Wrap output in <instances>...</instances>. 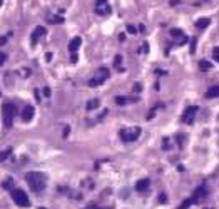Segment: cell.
<instances>
[{"instance_id":"10","label":"cell","mask_w":219,"mask_h":209,"mask_svg":"<svg viewBox=\"0 0 219 209\" xmlns=\"http://www.w3.org/2000/svg\"><path fill=\"white\" fill-rule=\"evenodd\" d=\"M44 35H45V28L44 27H35L34 32H32V35H30V42L35 45V44L39 42V39H40V37H44Z\"/></svg>"},{"instance_id":"17","label":"cell","mask_w":219,"mask_h":209,"mask_svg":"<svg viewBox=\"0 0 219 209\" xmlns=\"http://www.w3.org/2000/svg\"><path fill=\"white\" fill-rule=\"evenodd\" d=\"M47 22L49 23H62V22H64V17H54V15H49Z\"/></svg>"},{"instance_id":"13","label":"cell","mask_w":219,"mask_h":209,"mask_svg":"<svg viewBox=\"0 0 219 209\" xmlns=\"http://www.w3.org/2000/svg\"><path fill=\"white\" fill-rule=\"evenodd\" d=\"M206 97L208 99H214V97H219V85H213L206 91Z\"/></svg>"},{"instance_id":"1","label":"cell","mask_w":219,"mask_h":209,"mask_svg":"<svg viewBox=\"0 0 219 209\" xmlns=\"http://www.w3.org/2000/svg\"><path fill=\"white\" fill-rule=\"evenodd\" d=\"M25 181L34 192H42L47 186V177L42 173H35V171H30L25 174Z\"/></svg>"},{"instance_id":"14","label":"cell","mask_w":219,"mask_h":209,"mask_svg":"<svg viewBox=\"0 0 219 209\" xmlns=\"http://www.w3.org/2000/svg\"><path fill=\"white\" fill-rule=\"evenodd\" d=\"M209 23H211V20L209 19H199L196 22V27L199 28V30H204V28H208L209 27Z\"/></svg>"},{"instance_id":"21","label":"cell","mask_w":219,"mask_h":209,"mask_svg":"<svg viewBox=\"0 0 219 209\" xmlns=\"http://www.w3.org/2000/svg\"><path fill=\"white\" fill-rule=\"evenodd\" d=\"M2 187L3 189H12V179H7L5 182H2Z\"/></svg>"},{"instance_id":"28","label":"cell","mask_w":219,"mask_h":209,"mask_svg":"<svg viewBox=\"0 0 219 209\" xmlns=\"http://www.w3.org/2000/svg\"><path fill=\"white\" fill-rule=\"evenodd\" d=\"M44 96L45 97H50V89H49V87H44Z\"/></svg>"},{"instance_id":"24","label":"cell","mask_w":219,"mask_h":209,"mask_svg":"<svg viewBox=\"0 0 219 209\" xmlns=\"http://www.w3.org/2000/svg\"><path fill=\"white\" fill-rule=\"evenodd\" d=\"M127 32H129V34H135V32H137V28H135L134 25H127Z\"/></svg>"},{"instance_id":"4","label":"cell","mask_w":219,"mask_h":209,"mask_svg":"<svg viewBox=\"0 0 219 209\" xmlns=\"http://www.w3.org/2000/svg\"><path fill=\"white\" fill-rule=\"evenodd\" d=\"M206 198V187L204 186H201V187H197L196 191H194V194H192V198H189V199H186L182 204H181V209H186L187 206H191V204H196V203H199L201 199H204Z\"/></svg>"},{"instance_id":"2","label":"cell","mask_w":219,"mask_h":209,"mask_svg":"<svg viewBox=\"0 0 219 209\" xmlns=\"http://www.w3.org/2000/svg\"><path fill=\"white\" fill-rule=\"evenodd\" d=\"M15 117V107L14 104H3L2 105V121L5 127H12Z\"/></svg>"},{"instance_id":"20","label":"cell","mask_w":219,"mask_h":209,"mask_svg":"<svg viewBox=\"0 0 219 209\" xmlns=\"http://www.w3.org/2000/svg\"><path fill=\"white\" fill-rule=\"evenodd\" d=\"M115 102H117L119 105H124V104L129 102V99H126V97H115Z\"/></svg>"},{"instance_id":"29","label":"cell","mask_w":219,"mask_h":209,"mask_svg":"<svg viewBox=\"0 0 219 209\" xmlns=\"http://www.w3.org/2000/svg\"><path fill=\"white\" fill-rule=\"evenodd\" d=\"M140 91H142V85H140V84H135V85H134V92H140Z\"/></svg>"},{"instance_id":"7","label":"cell","mask_w":219,"mask_h":209,"mask_svg":"<svg viewBox=\"0 0 219 209\" xmlns=\"http://www.w3.org/2000/svg\"><path fill=\"white\" fill-rule=\"evenodd\" d=\"M112 9H110L109 2L107 0H97L96 2V14L97 15H102V17H105V15H109Z\"/></svg>"},{"instance_id":"27","label":"cell","mask_w":219,"mask_h":209,"mask_svg":"<svg viewBox=\"0 0 219 209\" xmlns=\"http://www.w3.org/2000/svg\"><path fill=\"white\" fill-rule=\"evenodd\" d=\"M196 52V39H192V44H191V54Z\"/></svg>"},{"instance_id":"18","label":"cell","mask_w":219,"mask_h":209,"mask_svg":"<svg viewBox=\"0 0 219 209\" xmlns=\"http://www.w3.org/2000/svg\"><path fill=\"white\" fill-rule=\"evenodd\" d=\"M171 35L176 37V39H177V37H184L182 30H179V28H172V30H171Z\"/></svg>"},{"instance_id":"9","label":"cell","mask_w":219,"mask_h":209,"mask_svg":"<svg viewBox=\"0 0 219 209\" xmlns=\"http://www.w3.org/2000/svg\"><path fill=\"white\" fill-rule=\"evenodd\" d=\"M34 114H35V109L32 107V105H25L22 110V121L24 122H30L32 119H34Z\"/></svg>"},{"instance_id":"5","label":"cell","mask_w":219,"mask_h":209,"mask_svg":"<svg viewBox=\"0 0 219 209\" xmlns=\"http://www.w3.org/2000/svg\"><path fill=\"white\" fill-rule=\"evenodd\" d=\"M109 75H110L109 69H105V67H101V69H99V70L96 72V77L89 80V85H90V87H96V85H101V84H104V82H105L107 79H109Z\"/></svg>"},{"instance_id":"25","label":"cell","mask_w":219,"mask_h":209,"mask_svg":"<svg viewBox=\"0 0 219 209\" xmlns=\"http://www.w3.org/2000/svg\"><path fill=\"white\" fill-rule=\"evenodd\" d=\"M5 60H7V54H3V52H2V54H0V65L5 64Z\"/></svg>"},{"instance_id":"8","label":"cell","mask_w":219,"mask_h":209,"mask_svg":"<svg viewBox=\"0 0 219 209\" xmlns=\"http://www.w3.org/2000/svg\"><path fill=\"white\" fill-rule=\"evenodd\" d=\"M196 112H197L196 105H191V107L186 109L184 114H182V122H184V124H192L194 117H196Z\"/></svg>"},{"instance_id":"11","label":"cell","mask_w":219,"mask_h":209,"mask_svg":"<svg viewBox=\"0 0 219 209\" xmlns=\"http://www.w3.org/2000/svg\"><path fill=\"white\" fill-rule=\"evenodd\" d=\"M80 44H82V39H80V37H74V39H72V40H70V42H69V52H72V54H75V52L79 50Z\"/></svg>"},{"instance_id":"30","label":"cell","mask_w":219,"mask_h":209,"mask_svg":"<svg viewBox=\"0 0 219 209\" xmlns=\"http://www.w3.org/2000/svg\"><path fill=\"white\" fill-rule=\"evenodd\" d=\"M162 147H164V149H169V139H167V137L164 139V142H162Z\"/></svg>"},{"instance_id":"12","label":"cell","mask_w":219,"mask_h":209,"mask_svg":"<svg viewBox=\"0 0 219 209\" xmlns=\"http://www.w3.org/2000/svg\"><path fill=\"white\" fill-rule=\"evenodd\" d=\"M149 184H151V181H149V179H140V181H137V182H135V191H139V192L147 191Z\"/></svg>"},{"instance_id":"32","label":"cell","mask_w":219,"mask_h":209,"mask_svg":"<svg viewBox=\"0 0 219 209\" xmlns=\"http://www.w3.org/2000/svg\"><path fill=\"white\" fill-rule=\"evenodd\" d=\"M0 5H2V0H0Z\"/></svg>"},{"instance_id":"19","label":"cell","mask_w":219,"mask_h":209,"mask_svg":"<svg viewBox=\"0 0 219 209\" xmlns=\"http://www.w3.org/2000/svg\"><path fill=\"white\" fill-rule=\"evenodd\" d=\"M121 62H122V55H115V59H114V65L119 69V70H122V69H121Z\"/></svg>"},{"instance_id":"15","label":"cell","mask_w":219,"mask_h":209,"mask_svg":"<svg viewBox=\"0 0 219 209\" xmlns=\"http://www.w3.org/2000/svg\"><path fill=\"white\" fill-rule=\"evenodd\" d=\"M99 105H101V100H99V99H90L85 107H87V110H94V109H97Z\"/></svg>"},{"instance_id":"3","label":"cell","mask_w":219,"mask_h":209,"mask_svg":"<svg viewBox=\"0 0 219 209\" xmlns=\"http://www.w3.org/2000/svg\"><path fill=\"white\" fill-rule=\"evenodd\" d=\"M12 199H14V203L20 207L30 206V199H28V196L25 194V191H22V189H12Z\"/></svg>"},{"instance_id":"31","label":"cell","mask_w":219,"mask_h":209,"mask_svg":"<svg viewBox=\"0 0 219 209\" xmlns=\"http://www.w3.org/2000/svg\"><path fill=\"white\" fill-rule=\"evenodd\" d=\"M69 132H70V127H69V126H65V129H64V137H67Z\"/></svg>"},{"instance_id":"22","label":"cell","mask_w":219,"mask_h":209,"mask_svg":"<svg viewBox=\"0 0 219 209\" xmlns=\"http://www.w3.org/2000/svg\"><path fill=\"white\" fill-rule=\"evenodd\" d=\"M12 152V149H7L5 152H0V161H3V159H7L9 157V154Z\"/></svg>"},{"instance_id":"16","label":"cell","mask_w":219,"mask_h":209,"mask_svg":"<svg viewBox=\"0 0 219 209\" xmlns=\"http://www.w3.org/2000/svg\"><path fill=\"white\" fill-rule=\"evenodd\" d=\"M199 69L202 72H208V70L213 69V65H211V62H208V60H201V62H199Z\"/></svg>"},{"instance_id":"26","label":"cell","mask_w":219,"mask_h":209,"mask_svg":"<svg viewBox=\"0 0 219 209\" xmlns=\"http://www.w3.org/2000/svg\"><path fill=\"white\" fill-rule=\"evenodd\" d=\"M159 203H167V196L164 194V192H162V194L159 196Z\"/></svg>"},{"instance_id":"23","label":"cell","mask_w":219,"mask_h":209,"mask_svg":"<svg viewBox=\"0 0 219 209\" xmlns=\"http://www.w3.org/2000/svg\"><path fill=\"white\" fill-rule=\"evenodd\" d=\"M213 57H214V60H217V62H219V47L213 49Z\"/></svg>"},{"instance_id":"6","label":"cell","mask_w":219,"mask_h":209,"mask_svg":"<svg viewBox=\"0 0 219 209\" xmlns=\"http://www.w3.org/2000/svg\"><path fill=\"white\" fill-rule=\"evenodd\" d=\"M140 127H132V129H122L121 132V139L124 142H132V141H137V137L140 136Z\"/></svg>"}]
</instances>
